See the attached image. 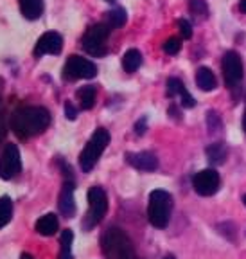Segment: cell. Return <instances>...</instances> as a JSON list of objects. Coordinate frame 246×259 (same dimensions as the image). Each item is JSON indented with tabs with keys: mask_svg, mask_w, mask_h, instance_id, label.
Returning <instances> with one entry per match:
<instances>
[{
	"mask_svg": "<svg viewBox=\"0 0 246 259\" xmlns=\"http://www.w3.org/2000/svg\"><path fill=\"white\" fill-rule=\"evenodd\" d=\"M180 49H182V40L180 38H169V40L164 44V53L169 54V56H174V54L180 53Z\"/></svg>",
	"mask_w": 246,
	"mask_h": 259,
	"instance_id": "cell-25",
	"label": "cell"
},
{
	"mask_svg": "<svg viewBox=\"0 0 246 259\" xmlns=\"http://www.w3.org/2000/svg\"><path fill=\"white\" fill-rule=\"evenodd\" d=\"M110 32H112V29H110L105 22L95 24L90 29H86V32L83 34V40H81L85 53L90 54V56H93V58L105 56V54L108 53L106 44H108Z\"/></svg>",
	"mask_w": 246,
	"mask_h": 259,
	"instance_id": "cell-5",
	"label": "cell"
},
{
	"mask_svg": "<svg viewBox=\"0 0 246 259\" xmlns=\"http://www.w3.org/2000/svg\"><path fill=\"white\" fill-rule=\"evenodd\" d=\"M219 184H221L219 173L216 169H212V167L202 169L200 173L194 175L192 178V187L200 196H212V194H216L219 191Z\"/></svg>",
	"mask_w": 246,
	"mask_h": 259,
	"instance_id": "cell-8",
	"label": "cell"
},
{
	"mask_svg": "<svg viewBox=\"0 0 246 259\" xmlns=\"http://www.w3.org/2000/svg\"><path fill=\"white\" fill-rule=\"evenodd\" d=\"M189 9L192 15L202 16V18H205L209 15V8H207V4L203 0H189Z\"/></svg>",
	"mask_w": 246,
	"mask_h": 259,
	"instance_id": "cell-24",
	"label": "cell"
},
{
	"mask_svg": "<svg viewBox=\"0 0 246 259\" xmlns=\"http://www.w3.org/2000/svg\"><path fill=\"white\" fill-rule=\"evenodd\" d=\"M20 259H34V257H32L31 254H27V252H24V254L20 255Z\"/></svg>",
	"mask_w": 246,
	"mask_h": 259,
	"instance_id": "cell-32",
	"label": "cell"
},
{
	"mask_svg": "<svg viewBox=\"0 0 246 259\" xmlns=\"http://www.w3.org/2000/svg\"><path fill=\"white\" fill-rule=\"evenodd\" d=\"M126 160H128L129 166H133L138 171H155L158 167V158L150 151L126 153Z\"/></svg>",
	"mask_w": 246,
	"mask_h": 259,
	"instance_id": "cell-13",
	"label": "cell"
},
{
	"mask_svg": "<svg viewBox=\"0 0 246 259\" xmlns=\"http://www.w3.org/2000/svg\"><path fill=\"white\" fill-rule=\"evenodd\" d=\"M144 132H145V117H142V119H138L137 124H135V134L144 135Z\"/></svg>",
	"mask_w": 246,
	"mask_h": 259,
	"instance_id": "cell-29",
	"label": "cell"
},
{
	"mask_svg": "<svg viewBox=\"0 0 246 259\" xmlns=\"http://www.w3.org/2000/svg\"><path fill=\"white\" fill-rule=\"evenodd\" d=\"M65 113H67V117H69L70 121H74V119L77 117V110H76V106H74L70 101L65 103Z\"/></svg>",
	"mask_w": 246,
	"mask_h": 259,
	"instance_id": "cell-28",
	"label": "cell"
},
{
	"mask_svg": "<svg viewBox=\"0 0 246 259\" xmlns=\"http://www.w3.org/2000/svg\"><path fill=\"white\" fill-rule=\"evenodd\" d=\"M221 67H223V77H225V83L226 87H237L242 79V60L235 51H228L225 53L221 61Z\"/></svg>",
	"mask_w": 246,
	"mask_h": 259,
	"instance_id": "cell-9",
	"label": "cell"
},
{
	"mask_svg": "<svg viewBox=\"0 0 246 259\" xmlns=\"http://www.w3.org/2000/svg\"><path fill=\"white\" fill-rule=\"evenodd\" d=\"M164 259H174V255H166Z\"/></svg>",
	"mask_w": 246,
	"mask_h": 259,
	"instance_id": "cell-34",
	"label": "cell"
},
{
	"mask_svg": "<svg viewBox=\"0 0 246 259\" xmlns=\"http://www.w3.org/2000/svg\"><path fill=\"white\" fill-rule=\"evenodd\" d=\"M108 144H110V132L105 128H97L95 132H93L92 139L86 142L85 150L81 151V155H79L81 169L85 171V173H88L97 164V160H99V157H101V153L106 150Z\"/></svg>",
	"mask_w": 246,
	"mask_h": 259,
	"instance_id": "cell-4",
	"label": "cell"
},
{
	"mask_svg": "<svg viewBox=\"0 0 246 259\" xmlns=\"http://www.w3.org/2000/svg\"><path fill=\"white\" fill-rule=\"evenodd\" d=\"M65 79L76 81V79H92L97 76V67L90 60L83 56H70L63 67Z\"/></svg>",
	"mask_w": 246,
	"mask_h": 259,
	"instance_id": "cell-7",
	"label": "cell"
},
{
	"mask_svg": "<svg viewBox=\"0 0 246 259\" xmlns=\"http://www.w3.org/2000/svg\"><path fill=\"white\" fill-rule=\"evenodd\" d=\"M142 65V54L140 51H137V49H129V51H126V54L122 56V69L126 70V72H137L138 69H140Z\"/></svg>",
	"mask_w": 246,
	"mask_h": 259,
	"instance_id": "cell-19",
	"label": "cell"
},
{
	"mask_svg": "<svg viewBox=\"0 0 246 259\" xmlns=\"http://www.w3.org/2000/svg\"><path fill=\"white\" fill-rule=\"evenodd\" d=\"M51 122V113L43 106H22L11 117V130L20 139L43 134Z\"/></svg>",
	"mask_w": 246,
	"mask_h": 259,
	"instance_id": "cell-1",
	"label": "cell"
},
{
	"mask_svg": "<svg viewBox=\"0 0 246 259\" xmlns=\"http://www.w3.org/2000/svg\"><path fill=\"white\" fill-rule=\"evenodd\" d=\"M167 96L169 97L178 96L182 99V106H185V108H192V106L196 105L194 97L190 96L189 90L185 89V85H183L178 77H169V79H167Z\"/></svg>",
	"mask_w": 246,
	"mask_h": 259,
	"instance_id": "cell-14",
	"label": "cell"
},
{
	"mask_svg": "<svg viewBox=\"0 0 246 259\" xmlns=\"http://www.w3.org/2000/svg\"><path fill=\"white\" fill-rule=\"evenodd\" d=\"M242 130H244L246 134V108H244V115H242Z\"/></svg>",
	"mask_w": 246,
	"mask_h": 259,
	"instance_id": "cell-33",
	"label": "cell"
},
{
	"mask_svg": "<svg viewBox=\"0 0 246 259\" xmlns=\"http://www.w3.org/2000/svg\"><path fill=\"white\" fill-rule=\"evenodd\" d=\"M196 85H198L202 90H205V92L214 90L216 85H218L214 72H212L209 67H200L198 72H196Z\"/></svg>",
	"mask_w": 246,
	"mask_h": 259,
	"instance_id": "cell-16",
	"label": "cell"
},
{
	"mask_svg": "<svg viewBox=\"0 0 246 259\" xmlns=\"http://www.w3.org/2000/svg\"><path fill=\"white\" fill-rule=\"evenodd\" d=\"M74 180H65L60 191V198H58V207H60L61 214L65 218H72L76 212V202H74Z\"/></svg>",
	"mask_w": 246,
	"mask_h": 259,
	"instance_id": "cell-12",
	"label": "cell"
},
{
	"mask_svg": "<svg viewBox=\"0 0 246 259\" xmlns=\"http://www.w3.org/2000/svg\"><path fill=\"white\" fill-rule=\"evenodd\" d=\"M169 113H171V117H174V119H180V112H178V108H174V105L169 108Z\"/></svg>",
	"mask_w": 246,
	"mask_h": 259,
	"instance_id": "cell-30",
	"label": "cell"
},
{
	"mask_svg": "<svg viewBox=\"0 0 246 259\" xmlns=\"http://www.w3.org/2000/svg\"><path fill=\"white\" fill-rule=\"evenodd\" d=\"M126 20H128V15H126V11L122 8H113L110 9V11L105 13V24L108 25L110 29H119L122 27V25L126 24Z\"/></svg>",
	"mask_w": 246,
	"mask_h": 259,
	"instance_id": "cell-18",
	"label": "cell"
},
{
	"mask_svg": "<svg viewBox=\"0 0 246 259\" xmlns=\"http://www.w3.org/2000/svg\"><path fill=\"white\" fill-rule=\"evenodd\" d=\"M171 209H173V196L167 191H151L150 203H147V220L151 225L157 229H166L169 225Z\"/></svg>",
	"mask_w": 246,
	"mask_h": 259,
	"instance_id": "cell-3",
	"label": "cell"
},
{
	"mask_svg": "<svg viewBox=\"0 0 246 259\" xmlns=\"http://www.w3.org/2000/svg\"><path fill=\"white\" fill-rule=\"evenodd\" d=\"M178 29H180L182 38H185V40H189V38L192 36V25H190V22H187L185 18H180V20H178Z\"/></svg>",
	"mask_w": 246,
	"mask_h": 259,
	"instance_id": "cell-26",
	"label": "cell"
},
{
	"mask_svg": "<svg viewBox=\"0 0 246 259\" xmlns=\"http://www.w3.org/2000/svg\"><path fill=\"white\" fill-rule=\"evenodd\" d=\"M72 239H74V232L70 229H65L61 231V238H60V255L58 259H72Z\"/></svg>",
	"mask_w": 246,
	"mask_h": 259,
	"instance_id": "cell-21",
	"label": "cell"
},
{
	"mask_svg": "<svg viewBox=\"0 0 246 259\" xmlns=\"http://www.w3.org/2000/svg\"><path fill=\"white\" fill-rule=\"evenodd\" d=\"M11 216H13L11 198H9V196H2V198H0V229L8 225Z\"/></svg>",
	"mask_w": 246,
	"mask_h": 259,
	"instance_id": "cell-23",
	"label": "cell"
},
{
	"mask_svg": "<svg viewBox=\"0 0 246 259\" xmlns=\"http://www.w3.org/2000/svg\"><path fill=\"white\" fill-rule=\"evenodd\" d=\"M101 247L108 259H138L131 239L119 227H110L103 234Z\"/></svg>",
	"mask_w": 246,
	"mask_h": 259,
	"instance_id": "cell-2",
	"label": "cell"
},
{
	"mask_svg": "<svg viewBox=\"0 0 246 259\" xmlns=\"http://www.w3.org/2000/svg\"><path fill=\"white\" fill-rule=\"evenodd\" d=\"M239 9H241L242 13H246V0H241V2H239Z\"/></svg>",
	"mask_w": 246,
	"mask_h": 259,
	"instance_id": "cell-31",
	"label": "cell"
},
{
	"mask_svg": "<svg viewBox=\"0 0 246 259\" xmlns=\"http://www.w3.org/2000/svg\"><path fill=\"white\" fill-rule=\"evenodd\" d=\"M18 4L27 20H38L43 15V0H18Z\"/></svg>",
	"mask_w": 246,
	"mask_h": 259,
	"instance_id": "cell-15",
	"label": "cell"
},
{
	"mask_svg": "<svg viewBox=\"0 0 246 259\" xmlns=\"http://www.w3.org/2000/svg\"><path fill=\"white\" fill-rule=\"evenodd\" d=\"M63 49V38L60 32L48 31L41 34L34 47V56H45V54H60Z\"/></svg>",
	"mask_w": 246,
	"mask_h": 259,
	"instance_id": "cell-11",
	"label": "cell"
},
{
	"mask_svg": "<svg viewBox=\"0 0 246 259\" xmlns=\"http://www.w3.org/2000/svg\"><path fill=\"white\" fill-rule=\"evenodd\" d=\"M88 214H86L85 222H83V229L90 231L97 223L101 222L106 214V209H108V196H106L105 189L99 186L90 187L88 191Z\"/></svg>",
	"mask_w": 246,
	"mask_h": 259,
	"instance_id": "cell-6",
	"label": "cell"
},
{
	"mask_svg": "<svg viewBox=\"0 0 246 259\" xmlns=\"http://www.w3.org/2000/svg\"><path fill=\"white\" fill-rule=\"evenodd\" d=\"M207 157L212 164H223L226 158V146L223 142H214L207 148Z\"/></svg>",
	"mask_w": 246,
	"mask_h": 259,
	"instance_id": "cell-22",
	"label": "cell"
},
{
	"mask_svg": "<svg viewBox=\"0 0 246 259\" xmlns=\"http://www.w3.org/2000/svg\"><path fill=\"white\" fill-rule=\"evenodd\" d=\"M58 229H60V222L56 214H45L36 222V231L41 236H54Z\"/></svg>",
	"mask_w": 246,
	"mask_h": 259,
	"instance_id": "cell-17",
	"label": "cell"
},
{
	"mask_svg": "<svg viewBox=\"0 0 246 259\" xmlns=\"http://www.w3.org/2000/svg\"><path fill=\"white\" fill-rule=\"evenodd\" d=\"M22 169V158L18 146L8 144L4 148V153L0 157V178L4 180H11L15 175H18Z\"/></svg>",
	"mask_w": 246,
	"mask_h": 259,
	"instance_id": "cell-10",
	"label": "cell"
},
{
	"mask_svg": "<svg viewBox=\"0 0 246 259\" xmlns=\"http://www.w3.org/2000/svg\"><path fill=\"white\" fill-rule=\"evenodd\" d=\"M242 202H244V205H246V194H244V196H242Z\"/></svg>",
	"mask_w": 246,
	"mask_h": 259,
	"instance_id": "cell-35",
	"label": "cell"
},
{
	"mask_svg": "<svg viewBox=\"0 0 246 259\" xmlns=\"http://www.w3.org/2000/svg\"><path fill=\"white\" fill-rule=\"evenodd\" d=\"M108 2H113V0H108Z\"/></svg>",
	"mask_w": 246,
	"mask_h": 259,
	"instance_id": "cell-36",
	"label": "cell"
},
{
	"mask_svg": "<svg viewBox=\"0 0 246 259\" xmlns=\"http://www.w3.org/2000/svg\"><path fill=\"white\" fill-rule=\"evenodd\" d=\"M77 97H79V103H81V108L83 110H90L93 108L95 105V97H97V89L95 87H81L77 90Z\"/></svg>",
	"mask_w": 246,
	"mask_h": 259,
	"instance_id": "cell-20",
	"label": "cell"
},
{
	"mask_svg": "<svg viewBox=\"0 0 246 259\" xmlns=\"http://www.w3.org/2000/svg\"><path fill=\"white\" fill-rule=\"evenodd\" d=\"M8 134V124H6V110H4V103L0 99V142L6 139Z\"/></svg>",
	"mask_w": 246,
	"mask_h": 259,
	"instance_id": "cell-27",
	"label": "cell"
}]
</instances>
